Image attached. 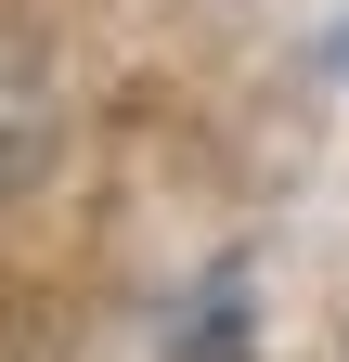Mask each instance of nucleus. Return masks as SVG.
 <instances>
[{"mask_svg": "<svg viewBox=\"0 0 349 362\" xmlns=\"http://www.w3.org/2000/svg\"><path fill=\"white\" fill-rule=\"evenodd\" d=\"M52 156V65L26 52V39H0V194Z\"/></svg>", "mask_w": 349, "mask_h": 362, "instance_id": "f257e3e1", "label": "nucleus"}, {"mask_svg": "<svg viewBox=\"0 0 349 362\" xmlns=\"http://www.w3.org/2000/svg\"><path fill=\"white\" fill-rule=\"evenodd\" d=\"M182 362H246V285H207V310H194Z\"/></svg>", "mask_w": 349, "mask_h": 362, "instance_id": "f03ea898", "label": "nucleus"}]
</instances>
